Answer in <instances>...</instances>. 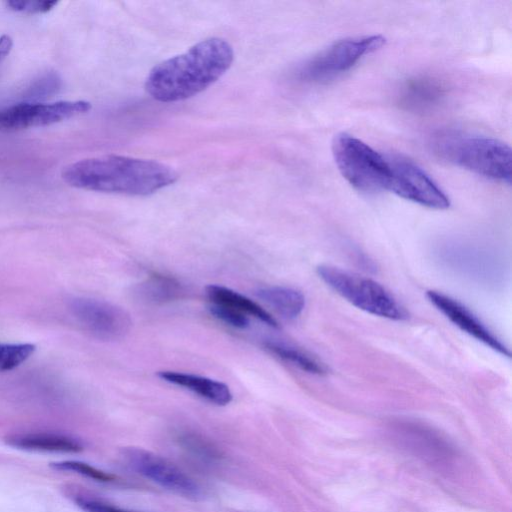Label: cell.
<instances>
[{"label":"cell","instance_id":"484cf974","mask_svg":"<svg viewBox=\"0 0 512 512\" xmlns=\"http://www.w3.org/2000/svg\"><path fill=\"white\" fill-rule=\"evenodd\" d=\"M12 45L13 42L10 36L3 35L0 37V64L9 55Z\"/></svg>","mask_w":512,"mask_h":512},{"label":"cell","instance_id":"ffe728a7","mask_svg":"<svg viewBox=\"0 0 512 512\" xmlns=\"http://www.w3.org/2000/svg\"><path fill=\"white\" fill-rule=\"evenodd\" d=\"M36 350L31 343H0V372L10 371L30 358Z\"/></svg>","mask_w":512,"mask_h":512},{"label":"cell","instance_id":"30bf717a","mask_svg":"<svg viewBox=\"0 0 512 512\" xmlns=\"http://www.w3.org/2000/svg\"><path fill=\"white\" fill-rule=\"evenodd\" d=\"M122 455L131 469L158 485L186 497L201 495L198 483L166 458L136 447L125 448Z\"/></svg>","mask_w":512,"mask_h":512},{"label":"cell","instance_id":"ba28073f","mask_svg":"<svg viewBox=\"0 0 512 512\" xmlns=\"http://www.w3.org/2000/svg\"><path fill=\"white\" fill-rule=\"evenodd\" d=\"M69 307L79 325L100 340H120L130 332V314L115 304L79 297L73 299Z\"/></svg>","mask_w":512,"mask_h":512},{"label":"cell","instance_id":"4fadbf2b","mask_svg":"<svg viewBox=\"0 0 512 512\" xmlns=\"http://www.w3.org/2000/svg\"><path fill=\"white\" fill-rule=\"evenodd\" d=\"M7 444L17 449L36 452L77 453L83 449L77 439L54 433L13 435L7 439Z\"/></svg>","mask_w":512,"mask_h":512},{"label":"cell","instance_id":"2e32d148","mask_svg":"<svg viewBox=\"0 0 512 512\" xmlns=\"http://www.w3.org/2000/svg\"><path fill=\"white\" fill-rule=\"evenodd\" d=\"M255 295L286 319L297 318L305 307L304 295L290 287H260L255 291Z\"/></svg>","mask_w":512,"mask_h":512},{"label":"cell","instance_id":"d6986e66","mask_svg":"<svg viewBox=\"0 0 512 512\" xmlns=\"http://www.w3.org/2000/svg\"><path fill=\"white\" fill-rule=\"evenodd\" d=\"M179 445L192 457L205 463H216L221 461V451L203 436L185 432L178 436Z\"/></svg>","mask_w":512,"mask_h":512},{"label":"cell","instance_id":"5b68a950","mask_svg":"<svg viewBox=\"0 0 512 512\" xmlns=\"http://www.w3.org/2000/svg\"><path fill=\"white\" fill-rule=\"evenodd\" d=\"M317 273L338 295L367 313L395 321L409 317L397 299L370 278L331 265H320Z\"/></svg>","mask_w":512,"mask_h":512},{"label":"cell","instance_id":"7402d4cb","mask_svg":"<svg viewBox=\"0 0 512 512\" xmlns=\"http://www.w3.org/2000/svg\"><path fill=\"white\" fill-rule=\"evenodd\" d=\"M208 309L216 319L231 327L245 329L249 326L248 317L231 307L212 303Z\"/></svg>","mask_w":512,"mask_h":512},{"label":"cell","instance_id":"6da1fadb","mask_svg":"<svg viewBox=\"0 0 512 512\" xmlns=\"http://www.w3.org/2000/svg\"><path fill=\"white\" fill-rule=\"evenodd\" d=\"M233 55L226 40L207 38L153 67L145 89L160 102L185 100L216 82L230 68Z\"/></svg>","mask_w":512,"mask_h":512},{"label":"cell","instance_id":"3957f363","mask_svg":"<svg viewBox=\"0 0 512 512\" xmlns=\"http://www.w3.org/2000/svg\"><path fill=\"white\" fill-rule=\"evenodd\" d=\"M431 147L439 158L451 164L493 181L511 183V149L500 140L445 130L433 136Z\"/></svg>","mask_w":512,"mask_h":512},{"label":"cell","instance_id":"277c9868","mask_svg":"<svg viewBox=\"0 0 512 512\" xmlns=\"http://www.w3.org/2000/svg\"><path fill=\"white\" fill-rule=\"evenodd\" d=\"M332 154L341 175L356 190L365 193L388 190L391 177L389 155L347 133L335 135Z\"/></svg>","mask_w":512,"mask_h":512},{"label":"cell","instance_id":"8fae6325","mask_svg":"<svg viewBox=\"0 0 512 512\" xmlns=\"http://www.w3.org/2000/svg\"><path fill=\"white\" fill-rule=\"evenodd\" d=\"M429 301L454 325L476 340L489 346L501 355L510 356L509 350L486 326L465 306L455 299L437 291H427Z\"/></svg>","mask_w":512,"mask_h":512},{"label":"cell","instance_id":"603a6c76","mask_svg":"<svg viewBox=\"0 0 512 512\" xmlns=\"http://www.w3.org/2000/svg\"><path fill=\"white\" fill-rule=\"evenodd\" d=\"M60 87V78L55 73H48L37 79L26 92L29 100L41 99L55 93Z\"/></svg>","mask_w":512,"mask_h":512},{"label":"cell","instance_id":"e0dca14e","mask_svg":"<svg viewBox=\"0 0 512 512\" xmlns=\"http://www.w3.org/2000/svg\"><path fill=\"white\" fill-rule=\"evenodd\" d=\"M264 347L279 359L310 374L324 375L328 372L327 366L309 352L279 340H266Z\"/></svg>","mask_w":512,"mask_h":512},{"label":"cell","instance_id":"7a4b0ae2","mask_svg":"<svg viewBox=\"0 0 512 512\" xmlns=\"http://www.w3.org/2000/svg\"><path fill=\"white\" fill-rule=\"evenodd\" d=\"M170 166L146 159L105 155L66 166L62 178L70 186L106 193L146 196L177 181Z\"/></svg>","mask_w":512,"mask_h":512},{"label":"cell","instance_id":"9c48e42d","mask_svg":"<svg viewBox=\"0 0 512 512\" xmlns=\"http://www.w3.org/2000/svg\"><path fill=\"white\" fill-rule=\"evenodd\" d=\"M91 109L88 101L24 102L0 110V131H15L62 122Z\"/></svg>","mask_w":512,"mask_h":512},{"label":"cell","instance_id":"ac0fdd59","mask_svg":"<svg viewBox=\"0 0 512 512\" xmlns=\"http://www.w3.org/2000/svg\"><path fill=\"white\" fill-rule=\"evenodd\" d=\"M442 96V88L432 79L410 80L401 94V102L409 108L425 109L436 103Z\"/></svg>","mask_w":512,"mask_h":512},{"label":"cell","instance_id":"9a60e30c","mask_svg":"<svg viewBox=\"0 0 512 512\" xmlns=\"http://www.w3.org/2000/svg\"><path fill=\"white\" fill-rule=\"evenodd\" d=\"M184 293V286L177 279L163 274L150 275L134 288L136 299L148 304L175 301Z\"/></svg>","mask_w":512,"mask_h":512},{"label":"cell","instance_id":"7c38bea8","mask_svg":"<svg viewBox=\"0 0 512 512\" xmlns=\"http://www.w3.org/2000/svg\"><path fill=\"white\" fill-rule=\"evenodd\" d=\"M157 376L218 406H225L233 399L232 392L226 384L208 377L171 370L158 371Z\"/></svg>","mask_w":512,"mask_h":512},{"label":"cell","instance_id":"44dd1931","mask_svg":"<svg viewBox=\"0 0 512 512\" xmlns=\"http://www.w3.org/2000/svg\"><path fill=\"white\" fill-rule=\"evenodd\" d=\"M51 467L59 471H69L80 474L99 482H112L115 476L100 470L88 463L76 460H65L51 463Z\"/></svg>","mask_w":512,"mask_h":512},{"label":"cell","instance_id":"8992f818","mask_svg":"<svg viewBox=\"0 0 512 512\" xmlns=\"http://www.w3.org/2000/svg\"><path fill=\"white\" fill-rule=\"evenodd\" d=\"M385 44L381 35L339 40L304 62L297 70L300 81L318 83L330 80L351 69L365 55Z\"/></svg>","mask_w":512,"mask_h":512},{"label":"cell","instance_id":"5bb4252c","mask_svg":"<svg viewBox=\"0 0 512 512\" xmlns=\"http://www.w3.org/2000/svg\"><path fill=\"white\" fill-rule=\"evenodd\" d=\"M209 300L214 304L231 307L245 315L253 316L267 326L278 329L277 320L258 303L222 285L211 284L205 289Z\"/></svg>","mask_w":512,"mask_h":512},{"label":"cell","instance_id":"cb8c5ba5","mask_svg":"<svg viewBox=\"0 0 512 512\" xmlns=\"http://www.w3.org/2000/svg\"><path fill=\"white\" fill-rule=\"evenodd\" d=\"M56 4L55 0H11L7 2L10 9L28 14L46 13Z\"/></svg>","mask_w":512,"mask_h":512},{"label":"cell","instance_id":"d4e9b609","mask_svg":"<svg viewBox=\"0 0 512 512\" xmlns=\"http://www.w3.org/2000/svg\"><path fill=\"white\" fill-rule=\"evenodd\" d=\"M76 503L82 510L86 512H132L87 497H77Z\"/></svg>","mask_w":512,"mask_h":512},{"label":"cell","instance_id":"52a82bcc","mask_svg":"<svg viewBox=\"0 0 512 512\" xmlns=\"http://www.w3.org/2000/svg\"><path fill=\"white\" fill-rule=\"evenodd\" d=\"M389 160L388 191L428 208L442 210L450 206L444 191L418 165L398 155H389Z\"/></svg>","mask_w":512,"mask_h":512}]
</instances>
